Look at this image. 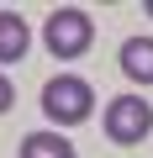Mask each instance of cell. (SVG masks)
<instances>
[{
    "label": "cell",
    "mask_w": 153,
    "mask_h": 158,
    "mask_svg": "<svg viewBox=\"0 0 153 158\" xmlns=\"http://www.w3.org/2000/svg\"><path fill=\"white\" fill-rule=\"evenodd\" d=\"M121 74L132 85H153V37H127L121 42Z\"/></svg>",
    "instance_id": "5"
},
{
    "label": "cell",
    "mask_w": 153,
    "mask_h": 158,
    "mask_svg": "<svg viewBox=\"0 0 153 158\" xmlns=\"http://www.w3.org/2000/svg\"><path fill=\"white\" fill-rule=\"evenodd\" d=\"M21 158H74V142L63 132H27L21 137Z\"/></svg>",
    "instance_id": "6"
},
{
    "label": "cell",
    "mask_w": 153,
    "mask_h": 158,
    "mask_svg": "<svg viewBox=\"0 0 153 158\" xmlns=\"http://www.w3.org/2000/svg\"><path fill=\"white\" fill-rule=\"evenodd\" d=\"M100 121H106V137H111L116 148H137V142L153 132V106H148L142 95H116Z\"/></svg>",
    "instance_id": "3"
},
{
    "label": "cell",
    "mask_w": 153,
    "mask_h": 158,
    "mask_svg": "<svg viewBox=\"0 0 153 158\" xmlns=\"http://www.w3.org/2000/svg\"><path fill=\"white\" fill-rule=\"evenodd\" d=\"M11 100H16V90H11V79H6V74H0V116H6V111H11Z\"/></svg>",
    "instance_id": "7"
},
{
    "label": "cell",
    "mask_w": 153,
    "mask_h": 158,
    "mask_svg": "<svg viewBox=\"0 0 153 158\" xmlns=\"http://www.w3.org/2000/svg\"><path fill=\"white\" fill-rule=\"evenodd\" d=\"M32 48V27L16 11H0V63H21Z\"/></svg>",
    "instance_id": "4"
},
{
    "label": "cell",
    "mask_w": 153,
    "mask_h": 158,
    "mask_svg": "<svg viewBox=\"0 0 153 158\" xmlns=\"http://www.w3.org/2000/svg\"><path fill=\"white\" fill-rule=\"evenodd\" d=\"M42 116L53 127H79L95 116V90H90V79L79 74H58L42 85Z\"/></svg>",
    "instance_id": "1"
},
{
    "label": "cell",
    "mask_w": 153,
    "mask_h": 158,
    "mask_svg": "<svg viewBox=\"0 0 153 158\" xmlns=\"http://www.w3.org/2000/svg\"><path fill=\"white\" fill-rule=\"evenodd\" d=\"M90 42H95V21H90V11H79V6H58V11H48V21H42V48H48L53 58H85Z\"/></svg>",
    "instance_id": "2"
},
{
    "label": "cell",
    "mask_w": 153,
    "mask_h": 158,
    "mask_svg": "<svg viewBox=\"0 0 153 158\" xmlns=\"http://www.w3.org/2000/svg\"><path fill=\"white\" fill-rule=\"evenodd\" d=\"M148 16H153V0H148Z\"/></svg>",
    "instance_id": "8"
}]
</instances>
